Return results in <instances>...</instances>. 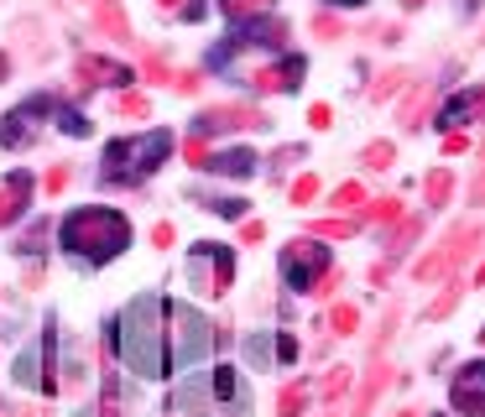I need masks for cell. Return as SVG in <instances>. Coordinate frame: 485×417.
I'll list each match as a JSON object with an SVG mask.
<instances>
[{
    "instance_id": "6da1fadb",
    "label": "cell",
    "mask_w": 485,
    "mask_h": 417,
    "mask_svg": "<svg viewBox=\"0 0 485 417\" xmlns=\"http://www.w3.org/2000/svg\"><path fill=\"white\" fill-rule=\"evenodd\" d=\"M125 245H131V219H125L121 208H73L68 219H63V251H73L79 261H110V256H121Z\"/></svg>"
},
{
    "instance_id": "7a4b0ae2",
    "label": "cell",
    "mask_w": 485,
    "mask_h": 417,
    "mask_svg": "<svg viewBox=\"0 0 485 417\" xmlns=\"http://www.w3.org/2000/svg\"><path fill=\"white\" fill-rule=\"evenodd\" d=\"M162 313H167L162 298H136L121 313V355L136 376H162V365H167L162 360V328H157Z\"/></svg>"
},
{
    "instance_id": "3957f363",
    "label": "cell",
    "mask_w": 485,
    "mask_h": 417,
    "mask_svg": "<svg viewBox=\"0 0 485 417\" xmlns=\"http://www.w3.org/2000/svg\"><path fill=\"white\" fill-rule=\"evenodd\" d=\"M173 136L167 131H147V136H125L105 147V183H141L167 162Z\"/></svg>"
},
{
    "instance_id": "277c9868",
    "label": "cell",
    "mask_w": 485,
    "mask_h": 417,
    "mask_svg": "<svg viewBox=\"0 0 485 417\" xmlns=\"http://www.w3.org/2000/svg\"><path fill=\"white\" fill-rule=\"evenodd\" d=\"M241 402H245V391H241V376H235L230 365H219L209 376H193V381L173 396V407H178L183 417H235Z\"/></svg>"
},
{
    "instance_id": "5b68a950",
    "label": "cell",
    "mask_w": 485,
    "mask_h": 417,
    "mask_svg": "<svg viewBox=\"0 0 485 417\" xmlns=\"http://www.w3.org/2000/svg\"><path fill=\"white\" fill-rule=\"evenodd\" d=\"M282 277L293 282V293H329L334 261L319 240H293V245L282 251Z\"/></svg>"
},
{
    "instance_id": "8992f818",
    "label": "cell",
    "mask_w": 485,
    "mask_h": 417,
    "mask_svg": "<svg viewBox=\"0 0 485 417\" xmlns=\"http://www.w3.org/2000/svg\"><path fill=\"white\" fill-rule=\"evenodd\" d=\"M167 319L178 328V339H173V355L167 365H199V360L209 355V324H204V313H193L188 302H167Z\"/></svg>"
},
{
    "instance_id": "52a82bcc",
    "label": "cell",
    "mask_w": 485,
    "mask_h": 417,
    "mask_svg": "<svg viewBox=\"0 0 485 417\" xmlns=\"http://www.w3.org/2000/svg\"><path fill=\"white\" fill-rule=\"evenodd\" d=\"M287 42V21H277V16H256V21H245L241 31H230L225 42H219V53H214V68H230L235 53H267V47H282Z\"/></svg>"
},
{
    "instance_id": "ba28073f",
    "label": "cell",
    "mask_w": 485,
    "mask_h": 417,
    "mask_svg": "<svg viewBox=\"0 0 485 417\" xmlns=\"http://www.w3.org/2000/svg\"><path fill=\"white\" fill-rule=\"evenodd\" d=\"M53 350H58V339H53V328L42 334V339H31L27 355L16 360V381L31 391H42V396H53V391L63 387L58 381V365H53Z\"/></svg>"
},
{
    "instance_id": "9c48e42d",
    "label": "cell",
    "mask_w": 485,
    "mask_h": 417,
    "mask_svg": "<svg viewBox=\"0 0 485 417\" xmlns=\"http://www.w3.org/2000/svg\"><path fill=\"white\" fill-rule=\"evenodd\" d=\"M47 115H53V99H27V105H16L11 115L0 120V147L5 151L31 147V141L42 136V120Z\"/></svg>"
},
{
    "instance_id": "30bf717a",
    "label": "cell",
    "mask_w": 485,
    "mask_h": 417,
    "mask_svg": "<svg viewBox=\"0 0 485 417\" xmlns=\"http://www.w3.org/2000/svg\"><path fill=\"white\" fill-rule=\"evenodd\" d=\"M193 282H199V293H209V298H219V293H230V282H235V256L225 251V245H199L193 251Z\"/></svg>"
},
{
    "instance_id": "8fae6325",
    "label": "cell",
    "mask_w": 485,
    "mask_h": 417,
    "mask_svg": "<svg viewBox=\"0 0 485 417\" xmlns=\"http://www.w3.org/2000/svg\"><path fill=\"white\" fill-rule=\"evenodd\" d=\"M475 240H481V230H475V225H470V230H455V235L444 240L433 256H423V261L413 267V277H418V282H438V277L455 267V261H464V251H470Z\"/></svg>"
},
{
    "instance_id": "7c38bea8",
    "label": "cell",
    "mask_w": 485,
    "mask_h": 417,
    "mask_svg": "<svg viewBox=\"0 0 485 417\" xmlns=\"http://www.w3.org/2000/svg\"><path fill=\"white\" fill-rule=\"evenodd\" d=\"M449 402H455L464 417H485V360H475V365H459L455 387H449Z\"/></svg>"
},
{
    "instance_id": "4fadbf2b",
    "label": "cell",
    "mask_w": 485,
    "mask_h": 417,
    "mask_svg": "<svg viewBox=\"0 0 485 417\" xmlns=\"http://www.w3.org/2000/svg\"><path fill=\"white\" fill-rule=\"evenodd\" d=\"M267 125V115L256 110V105H214V110H204L199 115V131L209 136V131H261Z\"/></svg>"
},
{
    "instance_id": "5bb4252c",
    "label": "cell",
    "mask_w": 485,
    "mask_h": 417,
    "mask_svg": "<svg viewBox=\"0 0 485 417\" xmlns=\"http://www.w3.org/2000/svg\"><path fill=\"white\" fill-rule=\"evenodd\" d=\"M298 79H303V58H282V63H272V68H256V73H251V89L282 94V89H298Z\"/></svg>"
},
{
    "instance_id": "9a60e30c",
    "label": "cell",
    "mask_w": 485,
    "mask_h": 417,
    "mask_svg": "<svg viewBox=\"0 0 485 417\" xmlns=\"http://www.w3.org/2000/svg\"><path fill=\"white\" fill-rule=\"evenodd\" d=\"M73 73H79V84H84V89H94V84H136L125 63L94 58V53H89V58H79V68H73Z\"/></svg>"
},
{
    "instance_id": "2e32d148",
    "label": "cell",
    "mask_w": 485,
    "mask_h": 417,
    "mask_svg": "<svg viewBox=\"0 0 485 417\" xmlns=\"http://www.w3.org/2000/svg\"><path fill=\"white\" fill-rule=\"evenodd\" d=\"M485 125V84H475L470 94H455L449 105H444V115H438V125Z\"/></svg>"
},
{
    "instance_id": "e0dca14e",
    "label": "cell",
    "mask_w": 485,
    "mask_h": 417,
    "mask_svg": "<svg viewBox=\"0 0 485 417\" xmlns=\"http://www.w3.org/2000/svg\"><path fill=\"white\" fill-rule=\"evenodd\" d=\"M27 199H31V173H11V178L0 183V230L21 219Z\"/></svg>"
},
{
    "instance_id": "ac0fdd59",
    "label": "cell",
    "mask_w": 485,
    "mask_h": 417,
    "mask_svg": "<svg viewBox=\"0 0 485 417\" xmlns=\"http://www.w3.org/2000/svg\"><path fill=\"white\" fill-rule=\"evenodd\" d=\"M256 167L251 151H225V157H209V173H225V178H245Z\"/></svg>"
},
{
    "instance_id": "d6986e66",
    "label": "cell",
    "mask_w": 485,
    "mask_h": 417,
    "mask_svg": "<svg viewBox=\"0 0 485 417\" xmlns=\"http://www.w3.org/2000/svg\"><path fill=\"white\" fill-rule=\"evenodd\" d=\"M94 27H99V31H110V37H121V42H125L131 21H125V11H121V5H110V0H105V5L94 11Z\"/></svg>"
},
{
    "instance_id": "ffe728a7",
    "label": "cell",
    "mask_w": 485,
    "mask_h": 417,
    "mask_svg": "<svg viewBox=\"0 0 485 417\" xmlns=\"http://www.w3.org/2000/svg\"><path fill=\"white\" fill-rule=\"evenodd\" d=\"M303 407H308V387H303V381L282 387V396H277V417H303Z\"/></svg>"
},
{
    "instance_id": "44dd1931",
    "label": "cell",
    "mask_w": 485,
    "mask_h": 417,
    "mask_svg": "<svg viewBox=\"0 0 485 417\" xmlns=\"http://www.w3.org/2000/svg\"><path fill=\"white\" fill-rule=\"evenodd\" d=\"M267 5H272V0H219V11H225L230 21H256V16H267Z\"/></svg>"
},
{
    "instance_id": "7402d4cb",
    "label": "cell",
    "mask_w": 485,
    "mask_h": 417,
    "mask_svg": "<svg viewBox=\"0 0 485 417\" xmlns=\"http://www.w3.org/2000/svg\"><path fill=\"white\" fill-rule=\"evenodd\" d=\"M355 230H361V219H319V225H313L319 240H350Z\"/></svg>"
},
{
    "instance_id": "603a6c76",
    "label": "cell",
    "mask_w": 485,
    "mask_h": 417,
    "mask_svg": "<svg viewBox=\"0 0 485 417\" xmlns=\"http://www.w3.org/2000/svg\"><path fill=\"white\" fill-rule=\"evenodd\" d=\"M449 188H455L449 167H438V173L428 178V208H444V204H449Z\"/></svg>"
},
{
    "instance_id": "cb8c5ba5",
    "label": "cell",
    "mask_w": 485,
    "mask_h": 417,
    "mask_svg": "<svg viewBox=\"0 0 485 417\" xmlns=\"http://www.w3.org/2000/svg\"><path fill=\"white\" fill-rule=\"evenodd\" d=\"M324 396H350V365H334V370H324Z\"/></svg>"
},
{
    "instance_id": "d4e9b609",
    "label": "cell",
    "mask_w": 485,
    "mask_h": 417,
    "mask_svg": "<svg viewBox=\"0 0 485 417\" xmlns=\"http://www.w3.org/2000/svg\"><path fill=\"white\" fill-rule=\"evenodd\" d=\"M459 293H464V287H459V282H449V287H444V298L428 302V319H449V313H455V302H459Z\"/></svg>"
},
{
    "instance_id": "484cf974",
    "label": "cell",
    "mask_w": 485,
    "mask_h": 417,
    "mask_svg": "<svg viewBox=\"0 0 485 417\" xmlns=\"http://www.w3.org/2000/svg\"><path fill=\"white\" fill-rule=\"evenodd\" d=\"M402 84H407V73H402V68H392V73H381V79L370 84V99H392Z\"/></svg>"
},
{
    "instance_id": "4316f807",
    "label": "cell",
    "mask_w": 485,
    "mask_h": 417,
    "mask_svg": "<svg viewBox=\"0 0 485 417\" xmlns=\"http://www.w3.org/2000/svg\"><path fill=\"white\" fill-rule=\"evenodd\" d=\"M392 157H396V151H392V141H370L361 162H365V167H376V173H381V167H392Z\"/></svg>"
},
{
    "instance_id": "83f0119b",
    "label": "cell",
    "mask_w": 485,
    "mask_h": 417,
    "mask_svg": "<svg viewBox=\"0 0 485 417\" xmlns=\"http://www.w3.org/2000/svg\"><path fill=\"white\" fill-rule=\"evenodd\" d=\"M125 120H147L152 115V105H147V94H121V105H115Z\"/></svg>"
},
{
    "instance_id": "f1b7e54d",
    "label": "cell",
    "mask_w": 485,
    "mask_h": 417,
    "mask_svg": "<svg viewBox=\"0 0 485 417\" xmlns=\"http://www.w3.org/2000/svg\"><path fill=\"white\" fill-rule=\"evenodd\" d=\"M365 214H370L376 225H396V219H402V204H396V199H376Z\"/></svg>"
},
{
    "instance_id": "f546056e",
    "label": "cell",
    "mask_w": 485,
    "mask_h": 417,
    "mask_svg": "<svg viewBox=\"0 0 485 417\" xmlns=\"http://www.w3.org/2000/svg\"><path fill=\"white\" fill-rule=\"evenodd\" d=\"M63 387H84V350H79V345H73V355H68V370H63Z\"/></svg>"
},
{
    "instance_id": "4dcf8cb0",
    "label": "cell",
    "mask_w": 485,
    "mask_h": 417,
    "mask_svg": "<svg viewBox=\"0 0 485 417\" xmlns=\"http://www.w3.org/2000/svg\"><path fill=\"white\" fill-rule=\"evenodd\" d=\"M313 199H319V178H313V173H303V178L293 183V204H313Z\"/></svg>"
},
{
    "instance_id": "1f68e13d",
    "label": "cell",
    "mask_w": 485,
    "mask_h": 417,
    "mask_svg": "<svg viewBox=\"0 0 485 417\" xmlns=\"http://www.w3.org/2000/svg\"><path fill=\"white\" fill-rule=\"evenodd\" d=\"M355 324H361V313H355L350 302H339V308H334V334H355Z\"/></svg>"
},
{
    "instance_id": "d6a6232c",
    "label": "cell",
    "mask_w": 485,
    "mask_h": 417,
    "mask_svg": "<svg viewBox=\"0 0 485 417\" xmlns=\"http://www.w3.org/2000/svg\"><path fill=\"white\" fill-rule=\"evenodd\" d=\"M334 204H339V208L365 204V188H361V183H345V188H334Z\"/></svg>"
},
{
    "instance_id": "836d02e7",
    "label": "cell",
    "mask_w": 485,
    "mask_h": 417,
    "mask_svg": "<svg viewBox=\"0 0 485 417\" xmlns=\"http://www.w3.org/2000/svg\"><path fill=\"white\" fill-rule=\"evenodd\" d=\"M313 37H324V42H329V37H345V21H339V16H313Z\"/></svg>"
},
{
    "instance_id": "e575fe53",
    "label": "cell",
    "mask_w": 485,
    "mask_h": 417,
    "mask_svg": "<svg viewBox=\"0 0 485 417\" xmlns=\"http://www.w3.org/2000/svg\"><path fill=\"white\" fill-rule=\"evenodd\" d=\"M157 11H162V16H199L188 0H157Z\"/></svg>"
},
{
    "instance_id": "d590c367",
    "label": "cell",
    "mask_w": 485,
    "mask_h": 417,
    "mask_svg": "<svg viewBox=\"0 0 485 417\" xmlns=\"http://www.w3.org/2000/svg\"><path fill=\"white\" fill-rule=\"evenodd\" d=\"M261 235H267V225H261V219H245V225H241V240H245V245H256Z\"/></svg>"
},
{
    "instance_id": "8d00e7d4",
    "label": "cell",
    "mask_w": 485,
    "mask_h": 417,
    "mask_svg": "<svg viewBox=\"0 0 485 417\" xmlns=\"http://www.w3.org/2000/svg\"><path fill=\"white\" fill-rule=\"evenodd\" d=\"M464 147H470V136H464V131H444V151H449V157L464 151Z\"/></svg>"
},
{
    "instance_id": "74e56055",
    "label": "cell",
    "mask_w": 485,
    "mask_h": 417,
    "mask_svg": "<svg viewBox=\"0 0 485 417\" xmlns=\"http://www.w3.org/2000/svg\"><path fill=\"white\" fill-rule=\"evenodd\" d=\"M173 240H178V230H173V225H157V230H152V245H157V251H167Z\"/></svg>"
},
{
    "instance_id": "f35d334b",
    "label": "cell",
    "mask_w": 485,
    "mask_h": 417,
    "mask_svg": "<svg viewBox=\"0 0 485 417\" xmlns=\"http://www.w3.org/2000/svg\"><path fill=\"white\" fill-rule=\"evenodd\" d=\"M188 162H193V167H204V162H209V147H204V136H199V141H188Z\"/></svg>"
},
{
    "instance_id": "ab89813d",
    "label": "cell",
    "mask_w": 485,
    "mask_h": 417,
    "mask_svg": "<svg viewBox=\"0 0 485 417\" xmlns=\"http://www.w3.org/2000/svg\"><path fill=\"white\" fill-rule=\"evenodd\" d=\"M63 188H68V167H53L47 173V193H63Z\"/></svg>"
},
{
    "instance_id": "60d3db41",
    "label": "cell",
    "mask_w": 485,
    "mask_h": 417,
    "mask_svg": "<svg viewBox=\"0 0 485 417\" xmlns=\"http://www.w3.org/2000/svg\"><path fill=\"white\" fill-rule=\"evenodd\" d=\"M173 84H178L183 94H199V73H173Z\"/></svg>"
},
{
    "instance_id": "b9f144b4",
    "label": "cell",
    "mask_w": 485,
    "mask_h": 417,
    "mask_svg": "<svg viewBox=\"0 0 485 417\" xmlns=\"http://www.w3.org/2000/svg\"><path fill=\"white\" fill-rule=\"evenodd\" d=\"M308 125H319V131H324V125H329V105H313V110H308Z\"/></svg>"
},
{
    "instance_id": "7bdbcfd3",
    "label": "cell",
    "mask_w": 485,
    "mask_h": 417,
    "mask_svg": "<svg viewBox=\"0 0 485 417\" xmlns=\"http://www.w3.org/2000/svg\"><path fill=\"white\" fill-rule=\"evenodd\" d=\"M470 204H485V167H481V178H475V188H470Z\"/></svg>"
},
{
    "instance_id": "ee69618b",
    "label": "cell",
    "mask_w": 485,
    "mask_h": 417,
    "mask_svg": "<svg viewBox=\"0 0 485 417\" xmlns=\"http://www.w3.org/2000/svg\"><path fill=\"white\" fill-rule=\"evenodd\" d=\"M402 5H407V11H418V5H428V0H402Z\"/></svg>"
},
{
    "instance_id": "f6af8a7d",
    "label": "cell",
    "mask_w": 485,
    "mask_h": 417,
    "mask_svg": "<svg viewBox=\"0 0 485 417\" xmlns=\"http://www.w3.org/2000/svg\"><path fill=\"white\" fill-rule=\"evenodd\" d=\"M0 79H5V53H0Z\"/></svg>"
},
{
    "instance_id": "bcb514c9",
    "label": "cell",
    "mask_w": 485,
    "mask_h": 417,
    "mask_svg": "<svg viewBox=\"0 0 485 417\" xmlns=\"http://www.w3.org/2000/svg\"><path fill=\"white\" fill-rule=\"evenodd\" d=\"M475 282H485V267H481V271H475Z\"/></svg>"
},
{
    "instance_id": "7dc6e473",
    "label": "cell",
    "mask_w": 485,
    "mask_h": 417,
    "mask_svg": "<svg viewBox=\"0 0 485 417\" xmlns=\"http://www.w3.org/2000/svg\"><path fill=\"white\" fill-rule=\"evenodd\" d=\"M396 417H418V413H396Z\"/></svg>"
},
{
    "instance_id": "c3c4849f",
    "label": "cell",
    "mask_w": 485,
    "mask_h": 417,
    "mask_svg": "<svg viewBox=\"0 0 485 417\" xmlns=\"http://www.w3.org/2000/svg\"><path fill=\"white\" fill-rule=\"evenodd\" d=\"M345 5H361V0H345Z\"/></svg>"
},
{
    "instance_id": "681fc988",
    "label": "cell",
    "mask_w": 485,
    "mask_h": 417,
    "mask_svg": "<svg viewBox=\"0 0 485 417\" xmlns=\"http://www.w3.org/2000/svg\"><path fill=\"white\" fill-rule=\"evenodd\" d=\"M481 345H485V328H481Z\"/></svg>"
}]
</instances>
